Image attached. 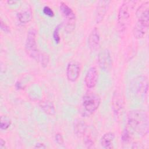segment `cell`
Returning <instances> with one entry per match:
<instances>
[{"label": "cell", "instance_id": "26", "mask_svg": "<svg viewBox=\"0 0 149 149\" xmlns=\"http://www.w3.org/2000/svg\"><path fill=\"white\" fill-rule=\"evenodd\" d=\"M34 148H46V146H45V144L44 143H37Z\"/></svg>", "mask_w": 149, "mask_h": 149}, {"label": "cell", "instance_id": "6", "mask_svg": "<svg viewBox=\"0 0 149 149\" xmlns=\"http://www.w3.org/2000/svg\"><path fill=\"white\" fill-rule=\"evenodd\" d=\"M59 9L65 19V29L68 33L71 32L75 27V13L72 8L63 2L60 3Z\"/></svg>", "mask_w": 149, "mask_h": 149}, {"label": "cell", "instance_id": "2", "mask_svg": "<svg viewBox=\"0 0 149 149\" xmlns=\"http://www.w3.org/2000/svg\"><path fill=\"white\" fill-rule=\"evenodd\" d=\"M149 2H143L137 9L136 14L137 21L133 29V34L136 38L140 39L146 35L149 26Z\"/></svg>", "mask_w": 149, "mask_h": 149}, {"label": "cell", "instance_id": "13", "mask_svg": "<svg viewBox=\"0 0 149 149\" xmlns=\"http://www.w3.org/2000/svg\"><path fill=\"white\" fill-rule=\"evenodd\" d=\"M109 2V1L105 0L98 1L97 5L95 12V19L97 23L101 22L103 20L108 10V7Z\"/></svg>", "mask_w": 149, "mask_h": 149}, {"label": "cell", "instance_id": "19", "mask_svg": "<svg viewBox=\"0 0 149 149\" xmlns=\"http://www.w3.org/2000/svg\"><path fill=\"white\" fill-rule=\"evenodd\" d=\"M38 61L40 62L42 67H47L49 61V56L48 54L45 52H41Z\"/></svg>", "mask_w": 149, "mask_h": 149}, {"label": "cell", "instance_id": "1", "mask_svg": "<svg viewBox=\"0 0 149 149\" xmlns=\"http://www.w3.org/2000/svg\"><path fill=\"white\" fill-rule=\"evenodd\" d=\"M127 123L129 130L139 136H145L148 132V117L141 109L130 111L127 116Z\"/></svg>", "mask_w": 149, "mask_h": 149}, {"label": "cell", "instance_id": "15", "mask_svg": "<svg viewBox=\"0 0 149 149\" xmlns=\"http://www.w3.org/2000/svg\"><path fill=\"white\" fill-rule=\"evenodd\" d=\"M39 106L41 110L46 114L54 115L55 113V108L54 104L48 100H43L40 101Z\"/></svg>", "mask_w": 149, "mask_h": 149}, {"label": "cell", "instance_id": "24", "mask_svg": "<svg viewBox=\"0 0 149 149\" xmlns=\"http://www.w3.org/2000/svg\"><path fill=\"white\" fill-rule=\"evenodd\" d=\"M55 139L56 142L59 144V145H63L64 143V140L62 135L61 133H56L55 136Z\"/></svg>", "mask_w": 149, "mask_h": 149}, {"label": "cell", "instance_id": "10", "mask_svg": "<svg viewBox=\"0 0 149 149\" xmlns=\"http://www.w3.org/2000/svg\"><path fill=\"white\" fill-rule=\"evenodd\" d=\"M123 100L122 95L118 91H115L112 98V108L115 115L117 116L120 115L123 109Z\"/></svg>", "mask_w": 149, "mask_h": 149}, {"label": "cell", "instance_id": "23", "mask_svg": "<svg viewBox=\"0 0 149 149\" xmlns=\"http://www.w3.org/2000/svg\"><path fill=\"white\" fill-rule=\"evenodd\" d=\"M42 11H43V13L48 16H50V17H52L54 16V11L52 10V9L49 7L48 6H45L44 8H43V9H42Z\"/></svg>", "mask_w": 149, "mask_h": 149}, {"label": "cell", "instance_id": "27", "mask_svg": "<svg viewBox=\"0 0 149 149\" xmlns=\"http://www.w3.org/2000/svg\"><path fill=\"white\" fill-rule=\"evenodd\" d=\"M5 148V141L2 138L0 139V149H3Z\"/></svg>", "mask_w": 149, "mask_h": 149}, {"label": "cell", "instance_id": "14", "mask_svg": "<svg viewBox=\"0 0 149 149\" xmlns=\"http://www.w3.org/2000/svg\"><path fill=\"white\" fill-rule=\"evenodd\" d=\"M115 139V134L112 132H107L105 133L101 138L100 143L104 148L111 149L113 147V142Z\"/></svg>", "mask_w": 149, "mask_h": 149}, {"label": "cell", "instance_id": "8", "mask_svg": "<svg viewBox=\"0 0 149 149\" xmlns=\"http://www.w3.org/2000/svg\"><path fill=\"white\" fill-rule=\"evenodd\" d=\"M98 62L100 67L104 71H108L112 68V59L109 51L103 49L98 55Z\"/></svg>", "mask_w": 149, "mask_h": 149}, {"label": "cell", "instance_id": "20", "mask_svg": "<svg viewBox=\"0 0 149 149\" xmlns=\"http://www.w3.org/2000/svg\"><path fill=\"white\" fill-rule=\"evenodd\" d=\"M122 141L123 143H127L131 139V132L127 128H125L122 132L121 136Z\"/></svg>", "mask_w": 149, "mask_h": 149}, {"label": "cell", "instance_id": "12", "mask_svg": "<svg viewBox=\"0 0 149 149\" xmlns=\"http://www.w3.org/2000/svg\"><path fill=\"white\" fill-rule=\"evenodd\" d=\"M88 44L91 51H95L98 48L100 44V36L96 27L91 30L88 36Z\"/></svg>", "mask_w": 149, "mask_h": 149}, {"label": "cell", "instance_id": "3", "mask_svg": "<svg viewBox=\"0 0 149 149\" xmlns=\"http://www.w3.org/2000/svg\"><path fill=\"white\" fill-rule=\"evenodd\" d=\"M101 102L100 95L93 92L86 93L82 98L80 111L84 116L92 115L99 107Z\"/></svg>", "mask_w": 149, "mask_h": 149}, {"label": "cell", "instance_id": "9", "mask_svg": "<svg viewBox=\"0 0 149 149\" xmlns=\"http://www.w3.org/2000/svg\"><path fill=\"white\" fill-rule=\"evenodd\" d=\"M80 72L79 64L75 61L70 62L66 68V76L70 81H75L79 77Z\"/></svg>", "mask_w": 149, "mask_h": 149}, {"label": "cell", "instance_id": "25", "mask_svg": "<svg viewBox=\"0 0 149 149\" xmlns=\"http://www.w3.org/2000/svg\"><path fill=\"white\" fill-rule=\"evenodd\" d=\"M0 26H1V29L3 31H5L6 33H9L10 31L9 27L2 21V19H1V21H0Z\"/></svg>", "mask_w": 149, "mask_h": 149}, {"label": "cell", "instance_id": "11", "mask_svg": "<svg viewBox=\"0 0 149 149\" xmlns=\"http://www.w3.org/2000/svg\"><path fill=\"white\" fill-rule=\"evenodd\" d=\"M98 78V73L95 67H91L87 70L85 77L84 83L87 87L93 88L97 84Z\"/></svg>", "mask_w": 149, "mask_h": 149}, {"label": "cell", "instance_id": "22", "mask_svg": "<svg viewBox=\"0 0 149 149\" xmlns=\"http://www.w3.org/2000/svg\"><path fill=\"white\" fill-rule=\"evenodd\" d=\"M84 143L86 147L91 148L94 145V141L90 136H86L84 139Z\"/></svg>", "mask_w": 149, "mask_h": 149}, {"label": "cell", "instance_id": "16", "mask_svg": "<svg viewBox=\"0 0 149 149\" xmlns=\"http://www.w3.org/2000/svg\"><path fill=\"white\" fill-rule=\"evenodd\" d=\"M17 17L22 23H26L30 21L32 18V11L30 8H27L17 13Z\"/></svg>", "mask_w": 149, "mask_h": 149}, {"label": "cell", "instance_id": "7", "mask_svg": "<svg viewBox=\"0 0 149 149\" xmlns=\"http://www.w3.org/2000/svg\"><path fill=\"white\" fill-rule=\"evenodd\" d=\"M132 90L139 98H145L148 92V81L145 76H138L133 80Z\"/></svg>", "mask_w": 149, "mask_h": 149}, {"label": "cell", "instance_id": "4", "mask_svg": "<svg viewBox=\"0 0 149 149\" xmlns=\"http://www.w3.org/2000/svg\"><path fill=\"white\" fill-rule=\"evenodd\" d=\"M134 1H125L119 7L118 13V24L119 30L124 31L127 27L130 17V10L133 9Z\"/></svg>", "mask_w": 149, "mask_h": 149}, {"label": "cell", "instance_id": "21", "mask_svg": "<svg viewBox=\"0 0 149 149\" xmlns=\"http://www.w3.org/2000/svg\"><path fill=\"white\" fill-rule=\"evenodd\" d=\"M62 24H58L54 29V32H53V38L54 41L56 43H59L60 41V36H59V30L61 27L62 26Z\"/></svg>", "mask_w": 149, "mask_h": 149}, {"label": "cell", "instance_id": "17", "mask_svg": "<svg viewBox=\"0 0 149 149\" xmlns=\"http://www.w3.org/2000/svg\"><path fill=\"white\" fill-rule=\"evenodd\" d=\"M86 130V125L82 120H78L74 124V132L78 137L83 136Z\"/></svg>", "mask_w": 149, "mask_h": 149}, {"label": "cell", "instance_id": "18", "mask_svg": "<svg viewBox=\"0 0 149 149\" xmlns=\"http://www.w3.org/2000/svg\"><path fill=\"white\" fill-rule=\"evenodd\" d=\"M11 125V120L10 119L6 116H1V120H0V127L2 130L7 129Z\"/></svg>", "mask_w": 149, "mask_h": 149}, {"label": "cell", "instance_id": "5", "mask_svg": "<svg viewBox=\"0 0 149 149\" xmlns=\"http://www.w3.org/2000/svg\"><path fill=\"white\" fill-rule=\"evenodd\" d=\"M36 36L37 32L35 29H31L28 31L25 43V51L29 56L38 61L41 52L37 47Z\"/></svg>", "mask_w": 149, "mask_h": 149}]
</instances>
